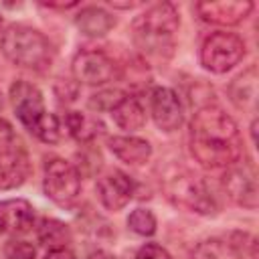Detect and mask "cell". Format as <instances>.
<instances>
[{"mask_svg":"<svg viewBox=\"0 0 259 259\" xmlns=\"http://www.w3.org/2000/svg\"><path fill=\"white\" fill-rule=\"evenodd\" d=\"M0 51L12 65L32 71L49 69L55 59L51 40L26 24H10L0 36Z\"/></svg>","mask_w":259,"mask_h":259,"instance_id":"3","label":"cell"},{"mask_svg":"<svg viewBox=\"0 0 259 259\" xmlns=\"http://www.w3.org/2000/svg\"><path fill=\"white\" fill-rule=\"evenodd\" d=\"M127 227L136 235L152 237L156 233V214L150 208H136L127 217Z\"/></svg>","mask_w":259,"mask_h":259,"instance_id":"22","label":"cell"},{"mask_svg":"<svg viewBox=\"0 0 259 259\" xmlns=\"http://www.w3.org/2000/svg\"><path fill=\"white\" fill-rule=\"evenodd\" d=\"M166 196L196 214H214L217 212V200L206 186V182L198 176H192L190 172L176 174L166 182Z\"/></svg>","mask_w":259,"mask_h":259,"instance_id":"6","label":"cell"},{"mask_svg":"<svg viewBox=\"0 0 259 259\" xmlns=\"http://www.w3.org/2000/svg\"><path fill=\"white\" fill-rule=\"evenodd\" d=\"M123 95H125V93H121V91H117V89H105V91H99V93L91 95V99H89V107L95 109V111H111Z\"/></svg>","mask_w":259,"mask_h":259,"instance_id":"23","label":"cell"},{"mask_svg":"<svg viewBox=\"0 0 259 259\" xmlns=\"http://www.w3.org/2000/svg\"><path fill=\"white\" fill-rule=\"evenodd\" d=\"M223 186L229 194L231 200H235L239 206L245 208H257V172L251 162H235L233 166L227 168L223 176Z\"/></svg>","mask_w":259,"mask_h":259,"instance_id":"9","label":"cell"},{"mask_svg":"<svg viewBox=\"0 0 259 259\" xmlns=\"http://www.w3.org/2000/svg\"><path fill=\"white\" fill-rule=\"evenodd\" d=\"M69 87V79H61V83L57 85V95L63 99V101H71V99H75V95H77V85H73L71 89H67Z\"/></svg>","mask_w":259,"mask_h":259,"instance_id":"26","label":"cell"},{"mask_svg":"<svg viewBox=\"0 0 259 259\" xmlns=\"http://www.w3.org/2000/svg\"><path fill=\"white\" fill-rule=\"evenodd\" d=\"M36 237H38V243L42 247H47L49 251L69 247V243L73 239L69 225H65L63 221H57V219H45L36 231Z\"/></svg>","mask_w":259,"mask_h":259,"instance_id":"20","label":"cell"},{"mask_svg":"<svg viewBox=\"0 0 259 259\" xmlns=\"http://www.w3.org/2000/svg\"><path fill=\"white\" fill-rule=\"evenodd\" d=\"M136 259H172V257L164 247H160L156 243H146L138 249Z\"/></svg>","mask_w":259,"mask_h":259,"instance_id":"25","label":"cell"},{"mask_svg":"<svg viewBox=\"0 0 259 259\" xmlns=\"http://www.w3.org/2000/svg\"><path fill=\"white\" fill-rule=\"evenodd\" d=\"M30 162L24 144L12 125L0 117V190H12L26 182Z\"/></svg>","mask_w":259,"mask_h":259,"instance_id":"5","label":"cell"},{"mask_svg":"<svg viewBox=\"0 0 259 259\" xmlns=\"http://www.w3.org/2000/svg\"><path fill=\"white\" fill-rule=\"evenodd\" d=\"M0 22H2V18H0Z\"/></svg>","mask_w":259,"mask_h":259,"instance_id":"29","label":"cell"},{"mask_svg":"<svg viewBox=\"0 0 259 259\" xmlns=\"http://www.w3.org/2000/svg\"><path fill=\"white\" fill-rule=\"evenodd\" d=\"M109 113L115 125L125 132H138L146 125V109L142 107L140 99L134 95H123Z\"/></svg>","mask_w":259,"mask_h":259,"instance_id":"17","label":"cell"},{"mask_svg":"<svg viewBox=\"0 0 259 259\" xmlns=\"http://www.w3.org/2000/svg\"><path fill=\"white\" fill-rule=\"evenodd\" d=\"M42 188H45V194L57 206L69 208L77 202L81 194V176L71 162L63 158H53L45 164Z\"/></svg>","mask_w":259,"mask_h":259,"instance_id":"8","label":"cell"},{"mask_svg":"<svg viewBox=\"0 0 259 259\" xmlns=\"http://www.w3.org/2000/svg\"><path fill=\"white\" fill-rule=\"evenodd\" d=\"M36 251L28 241L12 239L4 247V259H34Z\"/></svg>","mask_w":259,"mask_h":259,"instance_id":"24","label":"cell"},{"mask_svg":"<svg viewBox=\"0 0 259 259\" xmlns=\"http://www.w3.org/2000/svg\"><path fill=\"white\" fill-rule=\"evenodd\" d=\"M109 150L111 154L130 164V166H142L150 160L152 156V146L148 140L144 138H136V136H113L109 138Z\"/></svg>","mask_w":259,"mask_h":259,"instance_id":"15","label":"cell"},{"mask_svg":"<svg viewBox=\"0 0 259 259\" xmlns=\"http://www.w3.org/2000/svg\"><path fill=\"white\" fill-rule=\"evenodd\" d=\"M251 0H210V2H198L194 6L200 20L217 26H235L241 20H245L253 10Z\"/></svg>","mask_w":259,"mask_h":259,"instance_id":"12","label":"cell"},{"mask_svg":"<svg viewBox=\"0 0 259 259\" xmlns=\"http://www.w3.org/2000/svg\"><path fill=\"white\" fill-rule=\"evenodd\" d=\"M245 40L235 32H212L200 47V63L210 73H227L245 57Z\"/></svg>","mask_w":259,"mask_h":259,"instance_id":"7","label":"cell"},{"mask_svg":"<svg viewBox=\"0 0 259 259\" xmlns=\"http://www.w3.org/2000/svg\"><path fill=\"white\" fill-rule=\"evenodd\" d=\"M34 225V208L24 198H8L0 202V231L8 235L28 233Z\"/></svg>","mask_w":259,"mask_h":259,"instance_id":"14","label":"cell"},{"mask_svg":"<svg viewBox=\"0 0 259 259\" xmlns=\"http://www.w3.org/2000/svg\"><path fill=\"white\" fill-rule=\"evenodd\" d=\"M180 16L170 2L150 6L134 22V38L148 53H162L172 47V34L178 30Z\"/></svg>","mask_w":259,"mask_h":259,"instance_id":"4","label":"cell"},{"mask_svg":"<svg viewBox=\"0 0 259 259\" xmlns=\"http://www.w3.org/2000/svg\"><path fill=\"white\" fill-rule=\"evenodd\" d=\"M190 154L204 168H229L243 156L235 119L217 105L200 107L190 121Z\"/></svg>","mask_w":259,"mask_h":259,"instance_id":"1","label":"cell"},{"mask_svg":"<svg viewBox=\"0 0 259 259\" xmlns=\"http://www.w3.org/2000/svg\"><path fill=\"white\" fill-rule=\"evenodd\" d=\"M10 101L20 123L36 136L40 142L57 144L61 140V123L55 113H49L45 107L42 93L36 85L18 79L10 85Z\"/></svg>","mask_w":259,"mask_h":259,"instance_id":"2","label":"cell"},{"mask_svg":"<svg viewBox=\"0 0 259 259\" xmlns=\"http://www.w3.org/2000/svg\"><path fill=\"white\" fill-rule=\"evenodd\" d=\"M73 75L77 83L103 85L117 77V65L111 57L101 51H81L73 59Z\"/></svg>","mask_w":259,"mask_h":259,"instance_id":"10","label":"cell"},{"mask_svg":"<svg viewBox=\"0 0 259 259\" xmlns=\"http://www.w3.org/2000/svg\"><path fill=\"white\" fill-rule=\"evenodd\" d=\"M97 198L99 202L107 208V210H121L134 196L136 192V184L132 180V176H127L121 170H111L107 174H103L97 180Z\"/></svg>","mask_w":259,"mask_h":259,"instance_id":"13","label":"cell"},{"mask_svg":"<svg viewBox=\"0 0 259 259\" xmlns=\"http://www.w3.org/2000/svg\"><path fill=\"white\" fill-rule=\"evenodd\" d=\"M87 259H115V257H113L111 253H107V251H101V249H99V251H93Z\"/></svg>","mask_w":259,"mask_h":259,"instance_id":"28","label":"cell"},{"mask_svg":"<svg viewBox=\"0 0 259 259\" xmlns=\"http://www.w3.org/2000/svg\"><path fill=\"white\" fill-rule=\"evenodd\" d=\"M45 259H75V255L69 251V247H65V249H51V251H47Z\"/></svg>","mask_w":259,"mask_h":259,"instance_id":"27","label":"cell"},{"mask_svg":"<svg viewBox=\"0 0 259 259\" xmlns=\"http://www.w3.org/2000/svg\"><path fill=\"white\" fill-rule=\"evenodd\" d=\"M150 111L154 123L162 132H176L184 121V107L178 93L170 87H156L150 97Z\"/></svg>","mask_w":259,"mask_h":259,"instance_id":"11","label":"cell"},{"mask_svg":"<svg viewBox=\"0 0 259 259\" xmlns=\"http://www.w3.org/2000/svg\"><path fill=\"white\" fill-rule=\"evenodd\" d=\"M65 125H67V132L77 142H91L95 136H99L103 132L101 119L97 115H91L85 111H67Z\"/></svg>","mask_w":259,"mask_h":259,"instance_id":"19","label":"cell"},{"mask_svg":"<svg viewBox=\"0 0 259 259\" xmlns=\"http://www.w3.org/2000/svg\"><path fill=\"white\" fill-rule=\"evenodd\" d=\"M190 259H243V251L231 241L208 239L194 249Z\"/></svg>","mask_w":259,"mask_h":259,"instance_id":"21","label":"cell"},{"mask_svg":"<svg viewBox=\"0 0 259 259\" xmlns=\"http://www.w3.org/2000/svg\"><path fill=\"white\" fill-rule=\"evenodd\" d=\"M75 24L87 36H103L115 26V18L101 6H85L77 12Z\"/></svg>","mask_w":259,"mask_h":259,"instance_id":"18","label":"cell"},{"mask_svg":"<svg viewBox=\"0 0 259 259\" xmlns=\"http://www.w3.org/2000/svg\"><path fill=\"white\" fill-rule=\"evenodd\" d=\"M229 97L239 109L255 111V103H257V67L255 65H251L247 71H243L231 81Z\"/></svg>","mask_w":259,"mask_h":259,"instance_id":"16","label":"cell"}]
</instances>
